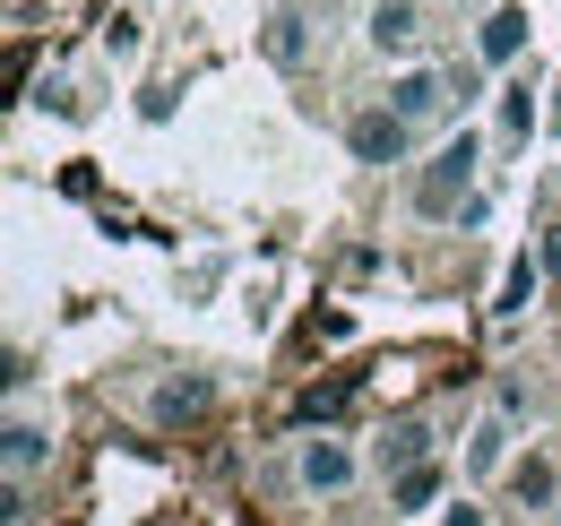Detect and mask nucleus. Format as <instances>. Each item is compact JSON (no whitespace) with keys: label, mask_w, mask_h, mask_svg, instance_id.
Returning <instances> with one entry per match:
<instances>
[{"label":"nucleus","mask_w":561,"mask_h":526,"mask_svg":"<svg viewBox=\"0 0 561 526\" xmlns=\"http://www.w3.org/2000/svg\"><path fill=\"white\" fill-rule=\"evenodd\" d=\"M476 164H484V138L476 130H458L432 164H423V182H415V216H458V198L476 191Z\"/></svg>","instance_id":"f257e3e1"},{"label":"nucleus","mask_w":561,"mask_h":526,"mask_svg":"<svg viewBox=\"0 0 561 526\" xmlns=\"http://www.w3.org/2000/svg\"><path fill=\"white\" fill-rule=\"evenodd\" d=\"M380 104H389L398 122H415V130H423V122H440V113L458 104V78H449V69H398Z\"/></svg>","instance_id":"f03ea898"},{"label":"nucleus","mask_w":561,"mask_h":526,"mask_svg":"<svg viewBox=\"0 0 561 526\" xmlns=\"http://www.w3.org/2000/svg\"><path fill=\"white\" fill-rule=\"evenodd\" d=\"M346 147H354V164H407L415 156V122H398L389 104H371V113L346 122Z\"/></svg>","instance_id":"7ed1b4c3"},{"label":"nucleus","mask_w":561,"mask_h":526,"mask_svg":"<svg viewBox=\"0 0 561 526\" xmlns=\"http://www.w3.org/2000/svg\"><path fill=\"white\" fill-rule=\"evenodd\" d=\"M363 44L371 53H415L423 44V0H371L363 9Z\"/></svg>","instance_id":"20e7f679"},{"label":"nucleus","mask_w":561,"mask_h":526,"mask_svg":"<svg viewBox=\"0 0 561 526\" xmlns=\"http://www.w3.org/2000/svg\"><path fill=\"white\" fill-rule=\"evenodd\" d=\"M501 492H510V510H553L561 501V466L545 449H527V458L501 466Z\"/></svg>","instance_id":"39448f33"},{"label":"nucleus","mask_w":561,"mask_h":526,"mask_svg":"<svg viewBox=\"0 0 561 526\" xmlns=\"http://www.w3.org/2000/svg\"><path fill=\"white\" fill-rule=\"evenodd\" d=\"M294 474H302V492H346L354 483V449L346 441H302V449H294Z\"/></svg>","instance_id":"423d86ee"},{"label":"nucleus","mask_w":561,"mask_h":526,"mask_svg":"<svg viewBox=\"0 0 561 526\" xmlns=\"http://www.w3.org/2000/svg\"><path fill=\"white\" fill-rule=\"evenodd\" d=\"M440 492H449V466H440V458H423V466H407V474H389V518H423Z\"/></svg>","instance_id":"0eeeda50"},{"label":"nucleus","mask_w":561,"mask_h":526,"mask_svg":"<svg viewBox=\"0 0 561 526\" xmlns=\"http://www.w3.org/2000/svg\"><path fill=\"white\" fill-rule=\"evenodd\" d=\"M423 458H432V423H423V414H398V423L380 432V449H371L380 474H407V466H423Z\"/></svg>","instance_id":"6e6552de"},{"label":"nucleus","mask_w":561,"mask_h":526,"mask_svg":"<svg viewBox=\"0 0 561 526\" xmlns=\"http://www.w3.org/2000/svg\"><path fill=\"white\" fill-rule=\"evenodd\" d=\"M518 53H527V9H492L484 35H476V61H484V69H510Z\"/></svg>","instance_id":"1a4fd4ad"},{"label":"nucleus","mask_w":561,"mask_h":526,"mask_svg":"<svg viewBox=\"0 0 561 526\" xmlns=\"http://www.w3.org/2000/svg\"><path fill=\"white\" fill-rule=\"evenodd\" d=\"M0 458H9V483H35V466L53 458L44 423H35V414H9V449H0Z\"/></svg>","instance_id":"9d476101"},{"label":"nucleus","mask_w":561,"mask_h":526,"mask_svg":"<svg viewBox=\"0 0 561 526\" xmlns=\"http://www.w3.org/2000/svg\"><path fill=\"white\" fill-rule=\"evenodd\" d=\"M536 285H545V260H518L510 276H501V302H492V311H501V320H518V311L536 302Z\"/></svg>","instance_id":"9b49d317"},{"label":"nucleus","mask_w":561,"mask_h":526,"mask_svg":"<svg viewBox=\"0 0 561 526\" xmlns=\"http://www.w3.org/2000/svg\"><path fill=\"white\" fill-rule=\"evenodd\" d=\"M467 458L484 466V474H492V466H510V414H492V423H476V441H467Z\"/></svg>","instance_id":"f8f14e48"},{"label":"nucleus","mask_w":561,"mask_h":526,"mask_svg":"<svg viewBox=\"0 0 561 526\" xmlns=\"http://www.w3.org/2000/svg\"><path fill=\"white\" fill-rule=\"evenodd\" d=\"M501 130H510V138L536 130V95H527V87H501Z\"/></svg>","instance_id":"ddd939ff"},{"label":"nucleus","mask_w":561,"mask_h":526,"mask_svg":"<svg viewBox=\"0 0 561 526\" xmlns=\"http://www.w3.org/2000/svg\"><path fill=\"white\" fill-rule=\"evenodd\" d=\"M199 405H208V380H182V389L156 397V414H164V423H173V414H199Z\"/></svg>","instance_id":"4468645a"},{"label":"nucleus","mask_w":561,"mask_h":526,"mask_svg":"<svg viewBox=\"0 0 561 526\" xmlns=\"http://www.w3.org/2000/svg\"><path fill=\"white\" fill-rule=\"evenodd\" d=\"M527 405H536V397H527V380H501V389H492V414H510V423H518Z\"/></svg>","instance_id":"2eb2a0df"},{"label":"nucleus","mask_w":561,"mask_h":526,"mask_svg":"<svg viewBox=\"0 0 561 526\" xmlns=\"http://www.w3.org/2000/svg\"><path fill=\"white\" fill-rule=\"evenodd\" d=\"M440 526H492V518L476 510V501H458V510H440Z\"/></svg>","instance_id":"dca6fc26"},{"label":"nucleus","mask_w":561,"mask_h":526,"mask_svg":"<svg viewBox=\"0 0 561 526\" xmlns=\"http://www.w3.org/2000/svg\"><path fill=\"white\" fill-rule=\"evenodd\" d=\"M545 267H561V225H553V233H545Z\"/></svg>","instance_id":"f3484780"}]
</instances>
